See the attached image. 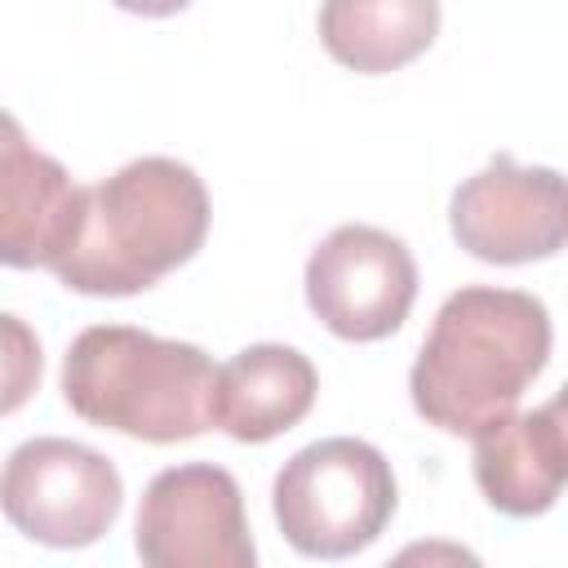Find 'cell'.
<instances>
[{"mask_svg":"<svg viewBox=\"0 0 568 568\" xmlns=\"http://www.w3.org/2000/svg\"><path fill=\"white\" fill-rule=\"evenodd\" d=\"M209 235L200 173L169 155H142L80 191V209L53 275L84 297H133L191 262Z\"/></svg>","mask_w":568,"mask_h":568,"instance_id":"obj_1","label":"cell"},{"mask_svg":"<svg viewBox=\"0 0 568 568\" xmlns=\"http://www.w3.org/2000/svg\"><path fill=\"white\" fill-rule=\"evenodd\" d=\"M550 359V315L532 293L470 284L457 288L413 359V408L448 430L475 435L519 404Z\"/></svg>","mask_w":568,"mask_h":568,"instance_id":"obj_2","label":"cell"},{"mask_svg":"<svg viewBox=\"0 0 568 568\" xmlns=\"http://www.w3.org/2000/svg\"><path fill=\"white\" fill-rule=\"evenodd\" d=\"M213 359L191 342L93 324L62 359V399L89 426L178 444L213 426Z\"/></svg>","mask_w":568,"mask_h":568,"instance_id":"obj_3","label":"cell"},{"mask_svg":"<svg viewBox=\"0 0 568 568\" xmlns=\"http://www.w3.org/2000/svg\"><path fill=\"white\" fill-rule=\"evenodd\" d=\"M275 524L306 559H346L382 537L395 515L390 462L351 435L297 448L275 475Z\"/></svg>","mask_w":568,"mask_h":568,"instance_id":"obj_4","label":"cell"},{"mask_svg":"<svg viewBox=\"0 0 568 568\" xmlns=\"http://www.w3.org/2000/svg\"><path fill=\"white\" fill-rule=\"evenodd\" d=\"M124 506L120 470L89 444L40 435L9 453L0 470L4 519L53 550H80L111 532Z\"/></svg>","mask_w":568,"mask_h":568,"instance_id":"obj_5","label":"cell"},{"mask_svg":"<svg viewBox=\"0 0 568 568\" xmlns=\"http://www.w3.org/2000/svg\"><path fill=\"white\" fill-rule=\"evenodd\" d=\"M133 550L146 568H253L257 546L235 475L213 462L160 470L142 493Z\"/></svg>","mask_w":568,"mask_h":568,"instance_id":"obj_6","label":"cell"},{"mask_svg":"<svg viewBox=\"0 0 568 568\" xmlns=\"http://www.w3.org/2000/svg\"><path fill=\"white\" fill-rule=\"evenodd\" d=\"M306 306L342 342L390 337L417 297V262L408 244L382 226L346 222L306 257Z\"/></svg>","mask_w":568,"mask_h":568,"instance_id":"obj_7","label":"cell"},{"mask_svg":"<svg viewBox=\"0 0 568 568\" xmlns=\"http://www.w3.org/2000/svg\"><path fill=\"white\" fill-rule=\"evenodd\" d=\"M448 226L470 257L493 266L555 257L568 240L564 178L546 164H515L510 155H493L453 191Z\"/></svg>","mask_w":568,"mask_h":568,"instance_id":"obj_8","label":"cell"},{"mask_svg":"<svg viewBox=\"0 0 568 568\" xmlns=\"http://www.w3.org/2000/svg\"><path fill=\"white\" fill-rule=\"evenodd\" d=\"M80 191L84 186H75L53 155L36 151L22 124L0 111V266L49 271L71 235Z\"/></svg>","mask_w":568,"mask_h":568,"instance_id":"obj_9","label":"cell"},{"mask_svg":"<svg viewBox=\"0 0 568 568\" xmlns=\"http://www.w3.org/2000/svg\"><path fill=\"white\" fill-rule=\"evenodd\" d=\"M568 475L564 444V399H546L541 408L501 413L497 422L475 430V484L493 510L510 519L546 515Z\"/></svg>","mask_w":568,"mask_h":568,"instance_id":"obj_10","label":"cell"},{"mask_svg":"<svg viewBox=\"0 0 568 568\" xmlns=\"http://www.w3.org/2000/svg\"><path fill=\"white\" fill-rule=\"evenodd\" d=\"M320 390L315 364L280 342H257L235 351L213 373V426L240 444H266L293 430Z\"/></svg>","mask_w":568,"mask_h":568,"instance_id":"obj_11","label":"cell"},{"mask_svg":"<svg viewBox=\"0 0 568 568\" xmlns=\"http://www.w3.org/2000/svg\"><path fill=\"white\" fill-rule=\"evenodd\" d=\"M439 36V0H324L320 40L333 62L386 75L422 58Z\"/></svg>","mask_w":568,"mask_h":568,"instance_id":"obj_12","label":"cell"},{"mask_svg":"<svg viewBox=\"0 0 568 568\" xmlns=\"http://www.w3.org/2000/svg\"><path fill=\"white\" fill-rule=\"evenodd\" d=\"M40 368H44V355L31 324L0 311V417L18 413L36 395Z\"/></svg>","mask_w":568,"mask_h":568,"instance_id":"obj_13","label":"cell"},{"mask_svg":"<svg viewBox=\"0 0 568 568\" xmlns=\"http://www.w3.org/2000/svg\"><path fill=\"white\" fill-rule=\"evenodd\" d=\"M115 9H124V13H138V18H173V13H182L191 0H111Z\"/></svg>","mask_w":568,"mask_h":568,"instance_id":"obj_14","label":"cell"}]
</instances>
